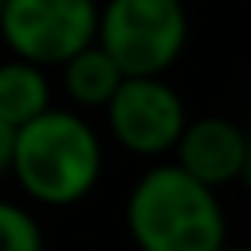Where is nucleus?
<instances>
[{"mask_svg":"<svg viewBox=\"0 0 251 251\" xmlns=\"http://www.w3.org/2000/svg\"><path fill=\"white\" fill-rule=\"evenodd\" d=\"M103 170V148L96 129L74 111L48 107L15 129L11 174L23 192L45 207L81 203Z\"/></svg>","mask_w":251,"mask_h":251,"instance_id":"nucleus-1","label":"nucleus"},{"mask_svg":"<svg viewBox=\"0 0 251 251\" xmlns=\"http://www.w3.org/2000/svg\"><path fill=\"white\" fill-rule=\"evenodd\" d=\"M126 229L141 251H218L226 214L214 188L177 163L151 166L126 200Z\"/></svg>","mask_w":251,"mask_h":251,"instance_id":"nucleus-2","label":"nucleus"},{"mask_svg":"<svg viewBox=\"0 0 251 251\" xmlns=\"http://www.w3.org/2000/svg\"><path fill=\"white\" fill-rule=\"evenodd\" d=\"M188 41L181 0H107L96 23V45L126 78H163Z\"/></svg>","mask_w":251,"mask_h":251,"instance_id":"nucleus-3","label":"nucleus"},{"mask_svg":"<svg viewBox=\"0 0 251 251\" xmlns=\"http://www.w3.org/2000/svg\"><path fill=\"white\" fill-rule=\"evenodd\" d=\"M96 0H4L0 37L15 59L63 67L96 41Z\"/></svg>","mask_w":251,"mask_h":251,"instance_id":"nucleus-4","label":"nucleus"},{"mask_svg":"<svg viewBox=\"0 0 251 251\" xmlns=\"http://www.w3.org/2000/svg\"><path fill=\"white\" fill-rule=\"evenodd\" d=\"M111 137L133 155H163L185 129V103L163 78H122L107 103Z\"/></svg>","mask_w":251,"mask_h":251,"instance_id":"nucleus-5","label":"nucleus"},{"mask_svg":"<svg viewBox=\"0 0 251 251\" xmlns=\"http://www.w3.org/2000/svg\"><path fill=\"white\" fill-rule=\"evenodd\" d=\"M244 133L236 122L229 118H196V122H185L177 137V166L185 174H192L196 181H203L207 188L229 185V181L240 177L244 166Z\"/></svg>","mask_w":251,"mask_h":251,"instance_id":"nucleus-6","label":"nucleus"},{"mask_svg":"<svg viewBox=\"0 0 251 251\" xmlns=\"http://www.w3.org/2000/svg\"><path fill=\"white\" fill-rule=\"evenodd\" d=\"M48 107H52V89H48L45 67L26 59L0 63V118L11 129L33 122Z\"/></svg>","mask_w":251,"mask_h":251,"instance_id":"nucleus-7","label":"nucleus"},{"mask_svg":"<svg viewBox=\"0 0 251 251\" xmlns=\"http://www.w3.org/2000/svg\"><path fill=\"white\" fill-rule=\"evenodd\" d=\"M122 78L126 74L118 71V63L96 41L63 63V89L81 107H103L115 96V89L122 85Z\"/></svg>","mask_w":251,"mask_h":251,"instance_id":"nucleus-8","label":"nucleus"},{"mask_svg":"<svg viewBox=\"0 0 251 251\" xmlns=\"http://www.w3.org/2000/svg\"><path fill=\"white\" fill-rule=\"evenodd\" d=\"M0 251H45L41 222L11 200H0Z\"/></svg>","mask_w":251,"mask_h":251,"instance_id":"nucleus-9","label":"nucleus"},{"mask_svg":"<svg viewBox=\"0 0 251 251\" xmlns=\"http://www.w3.org/2000/svg\"><path fill=\"white\" fill-rule=\"evenodd\" d=\"M11 151H15V129L0 118V174L11 170Z\"/></svg>","mask_w":251,"mask_h":251,"instance_id":"nucleus-10","label":"nucleus"},{"mask_svg":"<svg viewBox=\"0 0 251 251\" xmlns=\"http://www.w3.org/2000/svg\"><path fill=\"white\" fill-rule=\"evenodd\" d=\"M240 177H244V185L251 188V133H248V141H244V166H240Z\"/></svg>","mask_w":251,"mask_h":251,"instance_id":"nucleus-11","label":"nucleus"},{"mask_svg":"<svg viewBox=\"0 0 251 251\" xmlns=\"http://www.w3.org/2000/svg\"><path fill=\"white\" fill-rule=\"evenodd\" d=\"M218 251H251V248H226V244H222V248Z\"/></svg>","mask_w":251,"mask_h":251,"instance_id":"nucleus-12","label":"nucleus"},{"mask_svg":"<svg viewBox=\"0 0 251 251\" xmlns=\"http://www.w3.org/2000/svg\"><path fill=\"white\" fill-rule=\"evenodd\" d=\"M0 11H4V0H0Z\"/></svg>","mask_w":251,"mask_h":251,"instance_id":"nucleus-13","label":"nucleus"}]
</instances>
